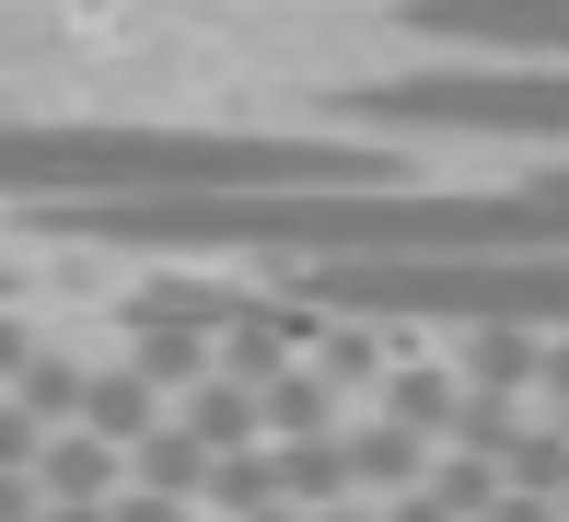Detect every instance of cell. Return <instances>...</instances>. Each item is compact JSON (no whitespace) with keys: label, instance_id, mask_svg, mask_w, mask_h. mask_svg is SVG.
Wrapping results in <instances>:
<instances>
[{"label":"cell","instance_id":"1","mask_svg":"<svg viewBox=\"0 0 569 522\" xmlns=\"http://www.w3.org/2000/svg\"><path fill=\"white\" fill-rule=\"evenodd\" d=\"M291 187H396L372 140L198 117H0V209H117V198H291Z\"/></svg>","mask_w":569,"mask_h":522},{"label":"cell","instance_id":"2","mask_svg":"<svg viewBox=\"0 0 569 522\" xmlns=\"http://www.w3.org/2000/svg\"><path fill=\"white\" fill-rule=\"evenodd\" d=\"M315 313L360 325H511L569 337V255H383V268H302Z\"/></svg>","mask_w":569,"mask_h":522},{"label":"cell","instance_id":"3","mask_svg":"<svg viewBox=\"0 0 569 522\" xmlns=\"http://www.w3.org/2000/svg\"><path fill=\"white\" fill-rule=\"evenodd\" d=\"M349 117L407 128V140H558L569 151V70H500V59H442L360 82Z\"/></svg>","mask_w":569,"mask_h":522}]
</instances>
